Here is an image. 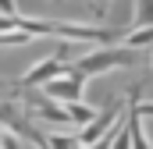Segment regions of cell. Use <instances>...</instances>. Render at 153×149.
Masks as SVG:
<instances>
[{"label": "cell", "instance_id": "obj_2", "mask_svg": "<svg viewBox=\"0 0 153 149\" xmlns=\"http://www.w3.org/2000/svg\"><path fill=\"white\" fill-rule=\"evenodd\" d=\"M61 74H68L64 57H61V53H50V57H43L39 64H32L25 74H18V82H11V85H14V89H39V85H46V82H53V78H61Z\"/></svg>", "mask_w": 153, "mask_h": 149}, {"label": "cell", "instance_id": "obj_9", "mask_svg": "<svg viewBox=\"0 0 153 149\" xmlns=\"http://www.w3.org/2000/svg\"><path fill=\"white\" fill-rule=\"evenodd\" d=\"M46 149H75L68 135H46Z\"/></svg>", "mask_w": 153, "mask_h": 149}, {"label": "cell", "instance_id": "obj_11", "mask_svg": "<svg viewBox=\"0 0 153 149\" xmlns=\"http://www.w3.org/2000/svg\"><path fill=\"white\" fill-rule=\"evenodd\" d=\"M135 110H139V117H153V103H139Z\"/></svg>", "mask_w": 153, "mask_h": 149}, {"label": "cell", "instance_id": "obj_13", "mask_svg": "<svg viewBox=\"0 0 153 149\" xmlns=\"http://www.w3.org/2000/svg\"><path fill=\"white\" fill-rule=\"evenodd\" d=\"M100 11H107V0H103V4H100Z\"/></svg>", "mask_w": 153, "mask_h": 149}, {"label": "cell", "instance_id": "obj_12", "mask_svg": "<svg viewBox=\"0 0 153 149\" xmlns=\"http://www.w3.org/2000/svg\"><path fill=\"white\" fill-rule=\"evenodd\" d=\"M0 92H11V100H14V85H11V82H4V78H0Z\"/></svg>", "mask_w": 153, "mask_h": 149}, {"label": "cell", "instance_id": "obj_8", "mask_svg": "<svg viewBox=\"0 0 153 149\" xmlns=\"http://www.w3.org/2000/svg\"><path fill=\"white\" fill-rule=\"evenodd\" d=\"M132 18H135L139 29H150L153 25V0H135V14Z\"/></svg>", "mask_w": 153, "mask_h": 149}, {"label": "cell", "instance_id": "obj_1", "mask_svg": "<svg viewBox=\"0 0 153 149\" xmlns=\"http://www.w3.org/2000/svg\"><path fill=\"white\" fill-rule=\"evenodd\" d=\"M135 60H139V50H128V46H100V50L78 57L75 64H68V68L78 71L82 78H89V74H103V71H111V68H125V64H135Z\"/></svg>", "mask_w": 153, "mask_h": 149}, {"label": "cell", "instance_id": "obj_3", "mask_svg": "<svg viewBox=\"0 0 153 149\" xmlns=\"http://www.w3.org/2000/svg\"><path fill=\"white\" fill-rule=\"evenodd\" d=\"M139 96H143V85L135 82L132 85V92H128V103H125V114H121V121H125V131H128V142L132 149H153L146 142V131H143V117H139Z\"/></svg>", "mask_w": 153, "mask_h": 149}, {"label": "cell", "instance_id": "obj_6", "mask_svg": "<svg viewBox=\"0 0 153 149\" xmlns=\"http://www.w3.org/2000/svg\"><path fill=\"white\" fill-rule=\"evenodd\" d=\"M64 110H68V124H71V128H85V124L96 117V110L85 107V103H64Z\"/></svg>", "mask_w": 153, "mask_h": 149}, {"label": "cell", "instance_id": "obj_10", "mask_svg": "<svg viewBox=\"0 0 153 149\" xmlns=\"http://www.w3.org/2000/svg\"><path fill=\"white\" fill-rule=\"evenodd\" d=\"M14 11H18V4H14V0H0V14H4V18H11Z\"/></svg>", "mask_w": 153, "mask_h": 149}, {"label": "cell", "instance_id": "obj_14", "mask_svg": "<svg viewBox=\"0 0 153 149\" xmlns=\"http://www.w3.org/2000/svg\"><path fill=\"white\" fill-rule=\"evenodd\" d=\"M150 68H153V53H150Z\"/></svg>", "mask_w": 153, "mask_h": 149}, {"label": "cell", "instance_id": "obj_7", "mask_svg": "<svg viewBox=\"0 0 153 149\" xmlns=\"http://www.w3.org/2000/svg\"><path fill=\"white\" fill-rule=\"evenodd\" d=\"M121 39H125L128 50H143V46L153 43V25H150V29H135V32H128V36H121Z\"/></svg>", "mask_w": 153, "mask_h": 149}, {"label": "cell", "instance_id": "obj_5", "mask_svg": "<svg viewBox=\"0 0 153 149\" xmlns=\"http://www.w3.org/2000/svg\"><path fill=\"white\" fill-rule=\"evenodd\" d=\"M117 117H121V107H117V103H111L103 114H96V117H93V121H89V124L75 135V142H78V146H93V142H96V139H100V135L114 124Z\"/></svg>", "mask_w": 153, "mask_h": 149}, {"label": "cell", "instance_id": "obj_4", "mask_svg": "<svg viewBox=\"0 0 153 149\" xmlns=\"http://www.w3.org/2000/svg\"><path fill=\"white\" fill-rule=\"evenodd\" d=\"M43 89H46V100H61V103H82L85 78H82L78 71H71V68H68V74H61V78H53V82H46Z\"/></svg>", "mask_w": 153, "mask_h": 149}]
</instances>
